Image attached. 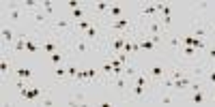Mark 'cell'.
<instances>
[{
	"label": "cell",
	"mask_w": 215,
	"mask_h": 107,
	"mask_svg": "<svg viewBox=\"0 0 215 107\" xmlns=\"http://www.w3.org/2000/svg\"><path fill=\"white\" fill-rule=\"evenodd\" d=\"M194 88V94H191V103H196V105H202L204 103V92L198 88V86H191Z\"/></svg>",
	"instance_id": "6da1fadb"
},
{
	"label": "cell",
	"mask_w": 215,
	"mask_h": 107,
	"mask_svg": "<svg viewBox=\"0 0 215 107\" xmlns=\"http://www.w3.org/2000/svg\"><path fill=\"white\" fill-rule=\"evenodd\" d=\"M15 75L22 77V79H30V77H32V71H30L28 66H19V69L15 71Z\"/></svg>",
	"instance_id": "7a4b0ae2"
},
{
	"label": "cell",
	"mask_w": 215,
	"mask_h": 107,
	"mask_svg": "<svg viewBox=\"0 0 215 107\" xmlns=\"http://www.w3.org/2000/svg\"><path fill=\"white\" fill-rule=\"evenodd\" d=\"M112 28L114 30H125V28H129V19H114L112 22Z\"/></svg>",
	"instance_id": "3957f363"
},
{
	"label": "cell",
	"mask_w": 215,
	"mask_h": 107,
	"mask_svg": "<svg viewBox=\"0 0 215 107\" xmlns=\"http://www.w3.org/2000/svg\"><path fill=\"white\" fill-rule=\"evenodd\" d=\"M108 13H110V17H121V15H123V6H121V4H112Z\"/></svg>",
	"instance_id": "277c9868"
},
{
	"label": "cell",
	"mask_w": 215,
	"mask_h": 107,
	"mask_svg": "<svg viewBox=\"0 0 215 107\" xmlns=\"http://www.w3.org/2000/svg\"><path fill=\"white\" fill-rule=\"evenodd\" d=\"M2 39H4L6 43H13V39H15L13 30H11V28H2Z\"/></svg>",
	"instance_id": "5b68a950"
},
{
	"label": "cell",
	"mask_w": 215,
	"mask_h": 107,
	"mask_svg": "<svg viewBox=\"0 0 215 107\" xmlns=\"http://www.w3.org/2000/svg\"><path fill=\"white\" fill-rule=\"evenodd\" d=\"M151 75H153V77H157V79H159V77H164V66H161V64H155V66L151 69Z\"/></svg>",
	"instance_id": "8992f818"
},
{
	"label": "cell",
	"mask_w": 215,
	"mask_h": 107,
	"mask_svg": "<svg viewBox=\"0 0 215 107\" xmlns=\"http://www.w3.org/2000/svg\"><path fill=\"white\" fill-rule=\"evenodd\" d=\"M9 11H11V19H13V22H19V9L11 4V6H9Z\"/></svg>",
	"instance_id": "52a82bcc"
},
{
	"label": "cell",
	"mask_w": 215,
	"mask_h": 107,
	"mask_svg": "<svg viewBox=\"0 0 215 107\" xmlns=\"http://www.w3.org/2000/svg\"><path fill=\"white\" fill-rule=\"evenodd\" d=\"M121 50H125V39H123V37H118V39L114 41V52H121Z\"/></svg>",
	"instance_id": "ba28073f"
},
{
	"label": "cell",
	"mask_w": 215,
	"mask_h": 107,
	"mask_svg": "<svg viewBox=\"0 0 215 107\" xmlns=\"http://www.w3.org/2000/svg\"><path fill=\"white\" fill-rule=\"evenodd\" d=\"M32 19H35L37 24H45V15L39 13V11H32Z\"/></svg>",
	"instance_id": "9c48e42d"
},
{
	"label": "cell",
	"mask_w": 215,
	"mask_h": 107,
	"mask_svg": "<svg viewBox=\"0 0 215 107\" xmlns=\"http://www.w3.org/2000/svg\"><path fill=\"white\" fill-rule=\"evenodd\" d=\"M155 47V43L151 41V39H144L142 43H140V50H153Z\"/></svg>",
	"instance_id": "30bf717a"
},
{
	"label": "cell",
	"mask_w": 215,
	"mask_h": 107,
	"mask_svg": "<svg viewBox=\"0 0 215 107\" xmlns=\"http://www.w3.org/2000/svg\"><path fill=\"white\" fill-rule=\"evenodd\" d=\"M54 75H56V77H65V75H67V69H65L62 64H58L56 71H54Z\"/></svg>",
	"instance_id": "8fae6325"
},
{
	"label": "cell",
	"mask_w": 215,
	"mask_h": 107,
	"mask_svg": "<svg viewBox=\"0 0 215 107\" xmlns=\"http://www.w3.org/2000/svg\"><path fill=\"white\" fill-rule=\"evenodd\" d=\"M52 62L58 66V64L62 62V54H60V52H54V54H52Z\"/></svg>",
	"instance_id": "7c38bea8"
},
{
	"label": "cell",
	"mask_w": 215,
	"mask_h": 107,
	"mask_svg": "<svg viewBox=\"0 0 215 107\" xmlns=\"http://www.w3.org/2000/svg\"><path fill=\"white\" fill-rule=\"evenodd\" d=\"M43 52L54 54V52H58V50H56V45H54V43H45V45H43Z\"/></svg>",
	"instance_id": "4fadbf2b"
},
{
	"label": "cell",
	"mask_w": 215,
	"mask_h": 107,
	"mask_svg": "<svg viewBox=\"0 0 215 107\" xmlns=\"http://www.w3.org/2000/svg\"><path fill=\"white\" fill-rule=\"evenodd\" d=\"M194 37H200V39H202V37H207V30H204L202 26H198V28L194 30Z\"/></svg>",
	"instance_id": "5bb4252c"
},
{
	"label": "cell",
	"mask_w": 215,
	"mask_h": 107,
	"mask_svg": "<svg viewBox=\"0 0 215 107\" xmlns=\"http://www.w3.org/2000/svg\"><path fill=\"white\" fill-rule=\"evenodd\" d=\"M71 13H73V19H80V17L84 15V11H82V6H78V9H73Z\"/></svg>",
	"instance_id": "9a60e30c"
},
{
	"label": "cell",
	"mask_w": 215,
	"mask_h": 107,
	"mask_svg": "<svg viewBox=\"0 0 215 107\" xmlns=\"http://www.w3.org/2000/svg\"><path fill=\"white\" fill-rule=\"evenodd\" d=\"M54 26H56V28H67V26H69V22H67V19H56V22H54Z\"/></svg>",
	"instance_id": "2e32d148"
},
{
	"label": "cell",
	"mask_w": 215,
	"mask_h": 107,
	"mask_svg": "<svg viewBox=\"0 0 215 107\" xmlns=\"http://www.w3.org/2000/svg\"><path fill=\"white\" fill-rule=\"evenodd\" d=\"M125 86H127V79H125V77H118V79H116V88H118V90H123Z\"/></svg>",
	"instance_id": "e0dca14e"
},
{
	"label": "cell",
	"mask_w": 215,
	"mask_h": 107,
	"mask_svg": "<svg viewBox=\"0 0 215 107\" xmlns=\"http://www.w3.org/2000/svg\"><path fill=\"white\" fill-rule=\"evenodd\" d=\"M133 94H135V97L140 99V97L144 94V86H138V84H135V88H133Z\"/></svg>",
	"instance_id": "ac0fdd59"
},
{
	"label": "cell",
	"mask_w": 215,
	"mask_h": 107,
	"mask_svg": "<svg viewBox=\"0 0 215 107\" xmlns=\"http://www.w3.org/2000/svg\"><path fill=\"white\" fill-rule=\"evenodd\" d=\"M181 52L185 54V56H194V54H196V47H191V45H189V47H183Z\"/></svg>",
	"instance_id": "d6986e66"
},
{
	"label": "cell",
	"mask_w": 215,
	"mask_h": 107,
	"mask_svg": "<svg viewBox=\"0 0 215 107\" xmlns=\"http://www.w3.org/2000/svg\"><path fill=\"white\" fill-rule=\"evenodd\" d=\"M86 37H88V39H95V37H97V28H95V26L88 28V30H86Z\"/></svg>",
	"instance_id": "ffe728a7"
},
{
	"label": "cell",
	"mask_w": 215,
	"mask_h": 107,
	"mask_svg": "<svg viewBox=\"0 0 215 107\" xmlns=\"http://www.w3.org/2000/svg\"><path fill=\"white\" fill-rule=\"evenodd\" d=\"M0 69H2V73H9V71H11V64H9L6 60H2V62H0Z\"/></svg>",
	"instance_id": "44dd1931"
},
{
	"label": "cell",
	"mask_w": 215,
	"mask_h": 107,
	"mask_svg": "<svg viewBox=\"0 0 215 107\" xmlns=\"http://www.w3.org/2000/svg\"><path fill=\"white\" fill-rule=\"evenodd\" d=\"M170 45L174 47V50H178V47H181V41H178V37H172V39H170Z\"/></svg>",
	"instance_id": "7402d4cb"
},
{
	"label": "cell",
	"mask_w": 215,
	"mask_h": 107,
	"mask_svg": "<svg viewBox=\"0 0 215 107\" xmlns=\"http://www.w3.org/2000/svg\"><path fill=\"white\" fill-rule=\"evenodd\" d=\"M78 26H80V28H82V30H88V28H92V26H90V22H88V19H84V22H78Z\"/></svg>",
	"instance_id": "603a6c76"
},
{
	"label": "cell",
	"mask_w": 215,
	"mask_h": 107,
	"mask_svg": "<svg viewBox=\"0 0 215 107\" xmlns=\"http://www.w3.org/2000/svg\"><path fill=\"white\" fill-rule=\"evenodd\" d=\"M41 6L45 9V11H47V13H52V11H54V6H52V2H41Z\"/></svg>",
	"instance_id": "cb8c5ba5"
},
{
	"label": "cell",
	"mask_w": 215,
	"mask_h": 107,
	"mask_svg": "<svg viewBox=\"0 0 215 107\" xmlns=\"http://www.w3.org/2000/svg\"><path fill=\"white\" fill-rule=\"evenodd\" d=\"M86 50H88V47H86L84 43H75V52H82V54H84Z\"/></svg>",
	"instance_id": "d4e9b609"
},
{
	"label": "cell",
	"mask_w": 215,
	"mask_h": 107,
	"mask_svg": "<svg viewBox=\"0 0 215 107\" xmlns=\"http://www.w3.org/2000/svg\"><path fill=\"white\" fill-rule=\"evenodd\" d=\"M125 75H127V77H133V75H135V69H133V66H127V69H125Z\"/></svg>",
	"instance_id": "484cf974"
},
{
	"label": "cell",
	"mask_w": 215,
	"mask_h": 107,
	"mask_svg": "<svg viewBox=\"0 0 215 107\" xmlns=\"http://www.w3.org/2000/svg\"><path fill=\"white\" fill-rule=\"evenodd\" d=\"M67 6H69V9L73 11V9H78L80 4H78V0H69V2H67Z\"/></svg>",
	"instance_id": "4316f807"
},
{
	"label": "cell",
	"mask_w": 215,
	"mask_h": 107,
	"mask_svg": "<svg viewBox=\"0 0 215 107\" xmlns=\"http://www.w3.org/2000/svg\"><path fill=\"white\" fill-rule=\"evenodd\" d=\"M92 77H95V69H88L86 71V79H92Z\"/></svg>",
	"instance_id": "83f0119b"
},
{
	"label": "cell",
	"mask_w": 215,
	"mask_h": 107,
	"mask_svg": "<svg viewBox=\"0 0 215 107\" xmlns=\"http://www.w3.org/2000/svg\"><path fill=\"white\" fill-rule=\"evenodd\" d=\"M209 81H213V84H215V71H211V73H209Z\"/></svg>",
	"instance_id": "f1b7e54d"
},
{
	"label": "cell",
	"mask_w": 215,
	"mask_h": 107,
	"mask_svg": "<svg viewBox=\"0 0 215 107\" xmlns=\"http://www.w3.org/2000/svg\"><path fill=\"white\" fill-rule=\"evenodd\" d=\"M209 58H211V60H215V50H211V52H209Z\"/></svg>",
	"instance_id": "f546056e"
}]
</instances>
